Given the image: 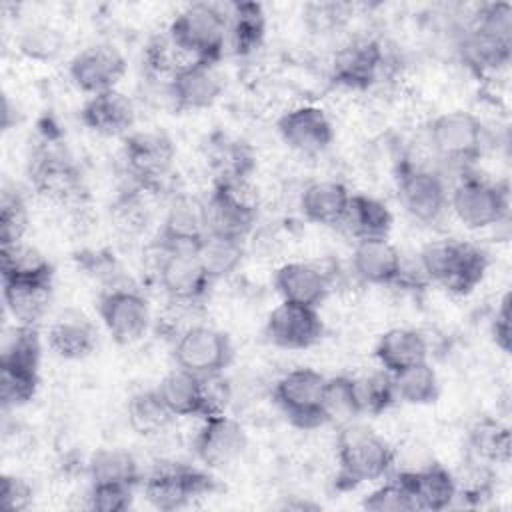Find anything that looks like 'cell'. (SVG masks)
<instances>
[{"instance_id":"1","label":"cell","mask_w":512,"mask_h":512,"mask_svg":"<svg viewBox=\"0 0 512 512\" xmlns=\"http://www.w3.org/2000/svg\"><path fill=\"white\" fill-rule=\"evenodd\" d=\"M394 448L372 428L346 422L336 436V476L338 490H354L366 482L384 478L394 464Z\"/></svg>"},{"instance_id":"2","label":"cell","mask_w":512,"mask_h":512,"mask_svg":"<svg viewBox=\"0 0 512 512\" xmlns=\"http://www.w3.org/2000/svg\"><path fill=\"white\" fill-rule=\"evenodd\" d=\"M168 38L188 60L216 64L228 42V14L216 4H190L170 22Z\"/></svg>"},{"instance_id":"3","label":"cell","mask_w":512,"mask_h":512,"mask_svg":"<svg viewBox=\"0 0 512 512\" xmlns=\"http://www.w3.org/2000/svg\"><path fill=\"white\" fill-rule=\"evenodd\" d=\"M204 206L208 234L244 242L256 224L258 194L248 176H220Z\"/></svg>"},{"instance_id":"4","label":"cell","mask_w":512,"mask_h":512,"mask_svg":"<svg viewBox=\"0 0 512 512\" xmlns=\"http://www.w3.org/2000/svg\"><path fill=\"white\" fill-rule=\"evenodd\" d=\"M326 376L318 370L300 366L282 374L272 390V398L290 420L292 426L300 430H314L328 422L322 392Z\"/></svg>"},{"instance_id":"5","label":"cell","mask_w":512,"mask_h":512,"mask_svg":"<svg viewBox=\"0 0 512 512\" xmlns=\"http://www.w3.org/2000/svg\"><path fill=\"white\" fill-rule=\"evenodd\" d=\"M212 490L214 478L208 472L182 462L160 464L144 480L146 500L162 512L180 510Z\"/></svg>"},{"instance_id":"6","label":"cell","mask_w":512,"mask_h":512,"mask_svg":"<svg viewBox=\"0 0 512 512\" xmlns=\"http://www.w3.org/2000/svg\"><path fill=\"white\" fill-rule=\"evenodd\" d=\"M234 358V346L226 332L206 324L184 328L174 342V362L198 376L224 374Z\"/></svg>"},{"instance_id":"7","label":"cell","mask_w":512,"mask_h":512,"mask_svg":"<svg viewBox=\"0 0 512 512\" xmlns=\"http://www.w3.org/2000/svg\"><path fill=\"white\" fill-rule=\"evenodd\" d=\"M448 206L466 228L480 230L506 220L510 202L508 190L500 184L478 176H468L462 178L448 194Z\"/></svg>"},{"instance_id":"8","label":"cell","mask_w":512,"mask_h":512,"mask_svg":"<svg viewBox=\"0 0 512 512\" xmlns=\"http://www.w3.org/2000/svg\"><path fill=\"white\" fill-rule=\"evenodd\" d=\"M98 316L118 344L138 342L150 326L148 300L134 288H110L98 298Z\"/></svg>"},{"instance_id":"9","label":"cell","mask_w":512,"mask_h":512,"mask_svg":"<svg viewBox=\"0 0 512 512\" xmlns=\"http://www.w3.org/2000/svg\"><path fill=\"white\" fill-rule=\"evenodd\" d=\"M174 158V142L160 130L130 132L124 138V160L140 186L148 188L162 182L170 174Z\"/></svg>"},{"instance_id":"10","label":"cell","mask_w":512,"mask_h":512,"mask_svg":"<svg viewBox=\"0 0 512 512\" xmlns=\"http://www.w3.org/2000/svg\"><path fill=\"white\" fill-rule=\"evenodd\" d=\"M434 150L452 162H472L484 148L482 122L464 110H452L436 116L428 128Z\"/></svg>"},{"instance_id":"11","label":"cell","mask_w":512,"mask_h":512,"mask_svg":"<svg viewBox=\"0 0 512 512\" xmlns=\"http://www.w3.org/2000/svg\"><path fill=\"white\" fill-rule=\"evenodd\" d=\"M248 446L246 430L226 412L202 418L192 448L206 468H224L236 462Z\"/></svg>"},{"instance_id":"12","label":"cell","mask_w":512,"mask_h":512,"mask_svg":"<svg viewBox=\"0 0 512 512\" xmlns=\"http://www.w3.org/2000/svg\"><path fill=\"white\" fill-rule=\"evenodd\" d=\"M266 338L284 350H306L320 342L324 322L318 308L280 302L266 318Z\"/></svg>"},{"instance_id":"13","label":"cell","mask_w":512,"mask_h":512,"mask_svg":"<svg viewBox=\"0 0 512 512\" xmlns=\"http://www.w3.org/2000/svg\"><path fill=\"white\" fill-rule=\"evenodd\" d=\"M124 72L126 60L120 50L110 44H92L76 52L68 62L72 84L90 96L114 90Z\"/></svg>"},{"instance_id":"14","label":"cell","mask_w":512,"mask_h":512,"mask_svg":"<svg viewBox=\"0 0 512 512\" xmlns=\"http://www.w3.org/2000/svg\"><path fill=\"white\" fill-rule=\"evenodd\" d=\"M398 198L404 210L420 222H434L448 208L444 180L436 172L412 164L400 168Z\"/></svg>"},{"instance_id":"15","label":"cell","mask_w":512,"mask_h":512,"mask_svg":"<svg viewBox=\"0 0 512 512\" xmlns=\"http://www.w3.org/2000/svg\"><path fill=\"white\" fill-rule=\"evenodd\" d=\"M276 130L290 150L306 156L320 154L334 142V126L328 114L312 104L284 112L276 122Z\"/></svg>"},{"instance_id":"16","label":"cell","mask_w":512,"mask_h":512,"mask_svg":"<svg viewBox=\"0 0 512 512\" xmlns=\"http://www.w3.org/2000/svg\"><path fill=\"white\" fill-rule=\"evenodd\" d=\"M224 82L216 64L188 62L168 80V94L176 110L196 112L210 108L222 94Z\"/></svg>"},{"instance_id":"17","label":"cell","mask_w":512,"mask_h":512,"mask_svg":"<svg viewBox=\"0 0 512 512\" xmlns=\"http://www.w3.org/2000/svg\"><path fill=\"white\" fill-rule=\"evenodd\" d=\"M158 278L166 296L176 304L202 300L214 284L196 252H166L160 260Z\"/></svg>"},{"instance_id":"18","label":"cell","mask_w":512,"mask_h":512,"mask_svg":"<svg viewBox=\"0 0 512 512\" xmlns=\"http://www.w3.org/2000/svg\"><path fill=\"white\" fill-rule=\"evenodd\" d=\"M206 234V206L190 196L174 198L160 226L164 252H196Z\"/></svg>"},{"instance_id":"19","label":"cell","mask_w":512,"mask_h":512,"mask_svg":"<svg viewBox=\"0 0 512 512\" xmlns=\"http://www.w3.org/2000/svg\"><path fill=\"white\" fill-rule=\"evenodd\" d=\"M384 54L378 42L374 40H356L342 46L330 66V78L336 86L348 90H366L370 88L382 68Z\"/></svg>"},{"instance_id":"20","label":"cell","mask_w":512,"mask_h":512,"mask_svg":"<svg viewBox=\"0 0 512 512\" xmlns=\"http://www.w3.org/2000/svg\"><path fill=\"white\" fill-rule=\"evenodd\" d=\"M272 286L282 302L320 308L330 294L328 276L308 262H286L276 268Z\"/></svg>"},{"instance_id":"21","label":"cell","mask_w":512,"mask_h":512,"mask_svg":"<svg viewBox=\"0 0 512 512\" xmlns=\"http://www.w3.org/2000/svg\"><path fill=\"white\" fill-rule=\"evenodd\" d=\"M80 120L96 134L122 136L134 126L136 108L124 92L114 88L90 96L80 108Z\"/></svg>"},{"instance_id":"22","label":"cell","mask_w":512,"mask_h":512,"mask_svg":"<svg viewBox=\"0 0 512 512\" xmlns=\"http://www.w3.org/2000/svg\"><path fill=\"white\" fill-rule=\"evenodd\" d=\"M352 268L366 284L388 286L402 276V256L388 238L356 240L352 250Z\"/></svg>"},{"instance_id":"23","label":"cell","mask_w":512,"mask_h":512,"mask_svg":"<svg viewBox=\"0 0 512 512\" xmlns=\"http://www.w3.org/2000/svg\"><path fill=\"white\" fill-rule=\"evenodd\" d=\"M408 486L416 510L440 512L454 504L458 498V482L442 464H428L420 470L400 472Z\"/></svg>"},{"instance_id":"24","label":"cell","mask_w":512,"mask_h":512,"mask_svg":"<svg viewBox=\"0 0 512 512\" xmlns=\"http://www.w3.org/2000/svg\"><path fill=\"white\" fill-rule=\"evenodd\" d=\"M96 344L98 330L82 312L66 310L48 328V348L62 360H82L94 352Z\"/></svg>"},{"instance_id":"25","label":"cell","mask_w":512,"mask_h":512,"mask_svg":"<svg viewBox=\"0 0 512 512\" xmlns=\"http://www.w3.org/2000/svg\"><path fill=\"white\" fill-rule=\"evenodd\" d=\"M374 356L382 370L398 374L410 366L428 362V342L420 330L390 328L378 338Z\"/></svg>"},{"instance_id":"26","label":"cell","mask_w":512,"mask_h":512,"mask_svg":"<svg viewBox=\"0 0 512 512\" xmlns=\"http://www.w3.org/2000/svg\"><path fill=\"white\" fill-rule=\"evenodd\" d=\"M350 196L338 180H314L300 194V212L312 224L338 226L344 222Z\"/></svg>"},{"instance_id":"27","label":"cell","mask_w":512,"mask_h":512,"mask_svg":"<svg viewBox=\"0 0 512 512\" xmlns=\"http://www.w3.org/2000/svg\"><path fill=\"white\" fill-rule=\"evenodd\" d=\"M160 398L168 410L178 416H206V396H204V378L192 374L184 368L170 370L160 384L156 386Z\"/></svg>"},{"instance_id":"28","label":"cell","mask_w":512,"mask_h":512,"mask_svg":"<svg viewBox=\"0 0 512 512\" xmlns=\"http://www.w3.org/2000/svg\"><path fill=\"white\" fill-rule=\"evenodd\" d=\"M2 280L28 282V284H50L54 280V266L44 252L36 246L22 242L0 246Z\"/></svg>"},{"instance_id":"29","label":"cell","mask_w":512,"mask_h":512,"mask_svg":"<svg viewBox=\"0 0 512 512\" xmlns=\"http://www.w3.org/2000/svg\"><path fill=\"white\" fill-rule=\"evenodd\" d=\"M392 222V212L382 200L368 194H352L342 224L356 240H370L388 238Z\"/></svg>"},{"instance_id":"30","label":"cell","mask_w":512,"mask_h":512,"mask_svg":"<svg viewBox=\"0 0 512 512\" xmlns=\"http://www.w3.org/2000/svg\"><path fill=\"white\" fill-rule=\"evenodd\" d=\"M266 36V14L258 2H234L228 12V42L236 56L256 52Z\"/></svg>"},{"instance_id":"31","label":"cell","mask_w":512,"mask_h":512,"mask_svg":"<svg viewBox=\"0 0 512 512\" xmlns=\"http://www.w3.org/2000/svg\"><path fill=\"white\" fill-rule=\"evenodd\" d=\"M462 60L476 74L496 72L510 62L512 40L482 32L478 28H470L460 46Z\"/></svg>"},{"instance_id":"32","label":"cell","mask_w":512,"mask_h":512,"mask_svg":"<svg viewBox=\"0 0 512 512\" xmlns=\"http://www.w3.org/2000/svg\"><path fill=\"white\" fill-rule=\"evenodd\" d=\"M2 296L6 310L16 320V324L36 326L48 310L52 286L2 280Z\"/></svg>"},{"instance_id":"33","label":"cell","mask_w":512,"mask_h":512,"mask_svg":"<svg viewBox=\"0 0 512 512\" xmlns=\"http://www.w3.org/2000/svg\"><path fill=\"white\" fill-rule=\"evenodd\" d=\"M90 484H126L142 482L138 460L122 448H98L88 460Z\"/></svg>"},{"instance_id":"34","label":"cell","mask_w":512,"mask_h":512,"mask_svg":"<svg viewBox=\"0 0 512 512\" xmlns=\"http://www.w3.org/2000/svg\"><path fill=\"white\" fill-rule=\"evenodd\" d=\"M32 178L40 194L54 202H68L80 192V176L76 168L58 154H48L38 160Z\"/></svg>"},{"instance_id":"35","label":"cell","mask_w":512,"mask_h":512,"mask_svg":"<svg viewBox=\"0 0 512 512\" xmlns=\"http://www.w3.org/2000/svg\"><path fill=\"white\" fill-rule=\"evenodd\" d=\"M128 424L140 436H156L164 432L170 422L176 418L164 400L160 398L158 390H142L136 392L126 406Z\"/></svg>"},{"instance_id":"36","label":"cell","mask_w":512,"mask_h":512,"mask_svg":"<svg viewBox=\"0 0 512 512\" xmlns=\"http://www.w3.org/2000/svg\"><path fill=\"white\" fill-rule=\"evenodd\" d=\"M488 270V256L484 250H480L474 244L460 242L458 254L454 258V264L442 282V288H446L452 294L464 296L470 294L486 276Z\"/></svg>"},{"instance_id":"37","label":"cell","mask_w":512,"mask_h":512,"mask_svg":"<svg viewBox=\"0 0 512 512\" xmlns=\"http://www.w3.org/2000/svg\"><path fill=\"white\" fill-rule=\"evenodd\" d=\"M396 398L412 404V406H426L434 404L440 396V380L436 370L428 364L410 366L398 374H392Z\"/></svg>"},{"instance_id":"38","label":"cell","mask_w":512,"mask_h":512,"mask_svg":"<svg viewBox=\"0 0 512 512\" xmlns=\"http://www.w3.org/2000/svg\"><path fill=\"white\" fill-rule=\"evenodd\" d=\"M196 256L200 258L210 278L216 282L238 270L244 260V242L206 234V238L196 248Z\"/></svg>"},{"instance_id":"39","label":"cell","mask_w":512,"mask_h":512,"mask_svg":"<svg viewBox=\"0 0 512 512\" xmlns=\"http://www.w3.org/2000/svg\"><path fill=\"white\" fill-rule=\"evenodd\" d=\"M322 404H324L328 422L342 420V424H346V422H352L356 416H362V408L356 392V378L346 374L326 378Z\"/></svg>"},{"instance_id":"40","label":"cell","mask_w":512,"mask_h":512,"mask_svg":"<svg viewBox=\"0 0 512 512\" xmlns=\"http://www.w3.org/2000/svg\"><path fill=\"white\" fill-rule=\"evenodd\" d=\"M42 358V340L36 326L16 324L10 334H6L0 364H12L22 368H40Z\"/></svg>"},{"instance_id":"41","label":"cell","mask_w":512,"mask_h":512,"mask_svg":"<svg viewBox=\"0 0 512 512\" xmlns=\"http://www.w3.org/2000/svg\"><path fill=\"white\" fill-rule=\"evenodd\" d=\"M40 386V374L34 368L0 364V400L4 408L28 404Z\"/></svg>"},{"instance_id":"42","label":"cell","mask_w":512,"mask_h":512,"mask_svg":"<svg viewBox=\"0 0 512 512\" xmlns=\"http://www.w3.org/2000/svg\"><path fill=\"white\" fill-rule=\"evenodd\" d=\"M356 392H358L362 414H370V416H378L386 412L398 400L394 390V378L390 372L382 368L368 376L356 378Z\"/></svg>"},{"instance_id":"43","label":"cell","mask_w":512,"mask_h":512,"mask_svg":"<svg viewBox=\"0 0 512 512\" xmlns=\"http://www.w3.org/2000/svg\"><path fill=\"white\" fill-rule=\"evenodd\" d=\"M470 446L474 454L488 462L510 460V432L506 426L484 418L470 432Z\"/></svg>"},{"instance_id":"44","label":"cell","mask_w":512,"mask_h":512,"mask_svg":"<svg viewBox=\"0 0 512 512\" xmlns=\"http://www.w3.org/2000/svg\"><path fill=\"white\" fill-rule=\"evenodd\" d=\"M64 48V38L62 34L48 26V24H32L22 30L18 38V50L38 62H50L54 60Z\"/></svg>"},{"instance_id":"45","label":"cell","mask_w":512,"mask_h":512,"mask_svg":"<svg viewBox=\"0 0 512 512\" xmlns=\"http://www.w3.org/2000/svg\"><path fill=\"white\" fill-rule=\"evenodd\" d=\"M362 508L372 512H410L416 510L412 494L402 476L396 474L388 482L376 486L362 498Z\"/></svg>"},{"instance_id":"46","label":"cell","mask_w":512,"mask_h":512,"mask_svg":"<svg viewBox=\"0 0 512 512\" xmlns=\"http://www.w3.org/2000/svg\"><path fill=\"white\" fill-rule=\"evenodd\" d=\"M28 228V208L18 192L4 190L0 204V246L24 240Z\"/></svg>"},{"instance_id":"47","label":"cell","mask_w":512,"mask_h":512,"mask_svg":"<svg viewBox=\"0 0 512 512\" xmlns=\"http://www.w3.org/2000/svg\"><path fill=\"white\" fill-rule=\"evenodd\" d=\"M460 242L456 240H436L428 242L420 252L422 272L436 284H442L454 264Z\"/></svg>"},{"instance_id":"48","label":"cell","mask_w":512,"mask_h":512,"mask_svg":"<svg viewBox=\"0 0 512 512\" xmlns=\"http://www.w3.org/2000/svg\"><path fill=\"white\" fill-rule=\"evenodd\" d=\"M88 508L98 512H126L134 502V486L90 484Z\"/></svg>"},{"instance_id":"49","label":"cell","mask_w":512,"mask_h":512,"mask_svg":"<svg viewBox=\"0 0 512 512\" xmlns=\"http://www.w3.org/2000/svg\"><path fill=\"white\" fill-rule=\"evenodd\" d=\"M472 28L512 40V6L508 2H490L480 6Z\"/></svg>"},{"instance_id":"50","label":"cell","mask_w":512,"mask_h":512,"mask_svg":"<svg viewBox=\"0 0 512 512\" xmlns=\"http://www.w3.org/2000/svg\"><path fill=\"white\" fill-rule=\"evenodd\" d=\"M0 500H2L4 510H10V512L28 510L34 500V488L22 476L4 474L2 488H0Z\"/></svg>"},{"instance_id":"51","label":"cell","mask_w":512,"mask_h":512,"mask_svg":"<svg viewBox=\"0 0 512 512\" xmlns=\"http://www.w3.org/2000/svg\"><path fill=\"white\" fill-rule=\"evenodd\" d=\"M490 336L504 354H510L512 350V326H510V292H506L492 316L490 322Z\"/></svg>"}]
</instances>
